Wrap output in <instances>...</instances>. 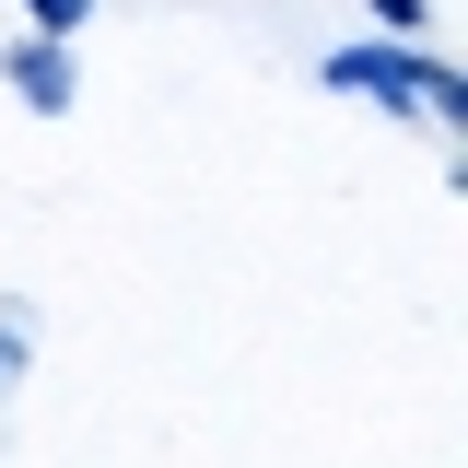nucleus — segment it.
<instances>
[{"label":"nucleus","instance_id":"1","mask_svg":"<svg viewBox=\"0 0 468 468\" xmlns=\"http://www.w3.org/2000/svg\"><path fill=\"white\" fill-rule=\"evenodd\" d=\"M24 12H48V24H82V0H24Z\"/></svg>","mask_w":468,"mask_h":468}]
</instances>
